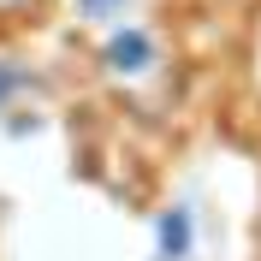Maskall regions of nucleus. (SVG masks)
<instances>
[{
	"instance_id": "f257e3e1",
	"label": "nucleus",
	"mask_w": 261,
	"mask_h": 261,
	"mask_svg": "<svg viewBox=\"0 0 261 261\" xmlns=\"http://www.w3.org/2000/svg\"><path fill=\"white\" fill-rule=\"evenodd\" d=\"M101 60H107V71H119V77H143L148 65H154V36L137 30V24H125V30L107 36Z\"/></svg>"
},
{
	"instance_id": "f03ea898",
	"label": "nucleus",
	"mask_w": 261,
	"mask_h": 261,
	"mask_svg": "<svg viewBox=\"0 0 261 261\" xmlns=\"http://www.w3.org/2000/svg\"><path fill=\"white\" fill-rule=\"evenodd\" d=\"M154 249H161V261H190L196 255V214L184 202H172L154 220Z\"/></svg>"
},
{
	"instance_id": "7ed1b4c3",
	"label": "nucleus",
	"mask_w": 261,
	"mask_h": 261,
	"mask_svg": "<svg viewBox=\"0 0 261 261\" xmlns=\"http://www.w3.org/2000/svg\"><path fill=\"white\" fill-rule=\"evenodd\" d=\"M24 89H30V71H24V65H12V60H0V107H12Z\"/></svg>"
},
{
	"instance_id": "20e7f679",
	"label": "nucleus",
	"mask_w": 261,
	"mask_h": 261,
	"mask_svg": "<svg viewBox=\"0 0 261 261\" xmlns=\"http://www.w3.org/2000/svg\"><path fill=\"white\" fill-rule=\"evenodd\" d=\"M130 0H77V12L83 18H95V24H107V18H125Z\"/></svg>"
},
{
	"instance_id": "39448f33",
	"label": "nucleus",
	"mask_w": 261,
	"mask_h": 261,
	"mask_svg": "<svg viewBox=\"0 0 261 261\" xmlns=\"http://www.w3.org/2000/svg\"><path fill=\"white\" fill-rule=\"evenodd\" d=\"M0 6H12V0H0Z\"/></svg>"
}]
</instances>
